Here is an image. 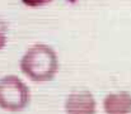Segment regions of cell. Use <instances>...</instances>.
I'll list each match as a JSON object with an SVG mask.
<instances>
[{
	"label": "cell",
	"mask_w": 131,
	"mask_h": 114,
	"mask_svg": "<svg viewBox=\"0 0 131 114\" xmlns=\"http://www.w3.org/2000/svg\"><path fill=\"white\" fill-rule=\"evenodd\" d=\"M66 114H95V100L89 91H74L65 100Z\"/></svg>",
	"instance_id": "cell-3"
},
{
	"label": "cell",
	"mask_w": 131,
	"mask_h": 114,
	"mask_svg": "<svg viewBox=\"0 0 131 114\" xmlns=\"http://www.w3.org/2000/svg\"><path fill=\"white\" fill-rule=\"evenodd\" d=\"M31 100L29 87L15 75L0 79V108L6 112H20Z\"/></svg>",
	"instance_id": "cell-2"
},
{
	"label": "cell",
	"mask_w": 131,
	"mask_h": 114,
	"mask_svg": "<svg viewBox=\"0 0 131 114\" xmlns=\"http://www.w3.org/2000/svg\"><path fill=\"white\" fill-rule=\"evenodd\" d=\"M20 70L35 82L50 81L59 70L57 55L48 44H33L23 55L20 60Z\"/></svg>",
	"instance_id": "cell-1"
},
{
	"label": "cell",
	"mask_w": 131,
	"mask_h": 114,
	"mask_svg": "<svg viewBox=\"0 0 131 114\" xmlns=\"http://www.w3.org/2000/svg\"><path fill=\"white\" fill-rule=\"evenodd\" d=\"M103 108L106 114H131V94L120 91L107 95Z\"/></svg>",
	"instance_id": "cell-4"
},
{
	"label": "cell",
	"mask_w": 131,
	"mask_h": 114,
	"mask_svg": "<svg viewBox=\"0 0 131 114\" xmlns=\"http://www.w3.org/2000/svg\"><path fill=\"white\" fill-rule=\"evenodd\" d=\"M51 1L52 0H22L23 4H26L27 6H31V8H38V6H42V5L51 3Z\"/></svg>",
	"instance_id": "cell-5"
},
{
	"label": "cell",
	"mask_w": 131,
	"mask_h": 114,
	"mask_svg": "<svg viewBox=\"0 0 131 114\" xmlns=\"http://www.w3.org/2000/svg\"><path fill=\"white\" fill-rule=\"evenodd\" d=\"M5 44H6V34H5V32H4V31H1V29H0V49H1V48H4V47H5Z\"/></svg>",
	"instance_id": "cell-6"
}]
</instances>
